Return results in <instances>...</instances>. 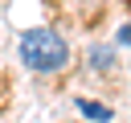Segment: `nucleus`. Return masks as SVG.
Instances as JSON below:
<instances>
[{
  "mask_svg": "<svg viewBox=\"0 0 131 123\" xmlns=\"http://www.w3.org/2000/svg\"><path fill=\"white\" fill-rule=\"evenodd\" d=\"M70 57V45L53 33V29H29L20 37V61L37 74H57Z\"/></svg>",
  "mask_w": 131,
  "mask_h": 123,
  "instance_id": "f257e3e1",
  "label": "nucleus"
},
{
  "mask_svg": "<svg viewBox=\"0 0 131 123\" xmlns=\"http://www.w3.org/2000/svg\"><path fill=\"white\" fill-rule=\"evenodd\" d=\"M78 107H82V115H94V119H102V123L111 119V111H106V107H94L90 98H78Z\"/></svg>",
  "mask_w": 131,
  "mask_h": 123,
  "instance_id": "f03ea898",
  "label": "nucleus"
},
{
  "mask_svg": "<svg viewBox=\"0 0 131 123\" xmlns=\"http://www.w3.org/2000/svg\"><path fill=\"white\" fill-rule=\"evenodd\" d=\"M119 41H123V45H131V20H127V25L119 29Z\"/></svg>",
  "mask_w": 131,
  "mask_h": 123,
  "instance_id": "7ed1b4c3",
  "label": "nucleus"
}]
</instances>
